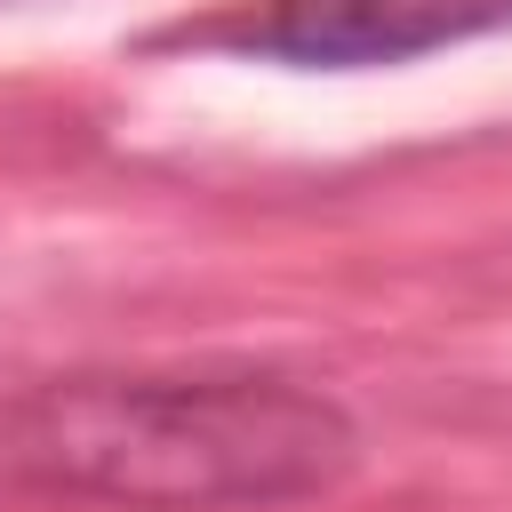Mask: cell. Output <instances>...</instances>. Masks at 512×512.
<instances>
[{
  "instance_id": "6da1fadb",
  "label": "cell",
  "mask_w": 512,
  "mask_h": 512,
  "mask_svg": "<svg viewBox=\"0 0 512 512\" xmlns=\"http://www.w3.org/2000/svg\"><path fill=\"white\" fill-rule=\"evenodd\" d=\"M352 448V416L280 376H88L24 400L0 456L72 496L216 512L336 488Z\"/></svg>"
},
{
  "instance_id": "7a4b0ae2",
  "label": "cell",
  "mask_w": 512,
  "mask_h": 512,
  "mask_svg": "<svg viewBox=\"0 0 512 512\" xmlns=\"http://www.w3.org/2000/svg\"><path fill=\"white\" fill-rule=\"evenodd\" d=\"M496 24H512V0H264L240 48L288 64H408Z\"/></svg>"
}]
</instances>
